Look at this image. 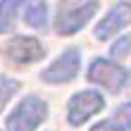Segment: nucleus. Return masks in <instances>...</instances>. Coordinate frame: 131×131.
<instances>
[{"instance_id":"1","label":"nucleus","mask_w":131,"mask_h":131,"mask_svg":"<svg viewBox=\"0 0 131 131\" xmlns=\"http://www.w3.org/2000/svg\"><path fill=\"white\" fill-rule=\"evenodd\" d=\"M98 0H64L55 17V31L69 36L86 26V21L95 14Z\"/></svg>"},{"instance_id":"2","label":"nucleus","mask_w":131,"mask_h":131,"mask_svg":"<svg viewBox=\"0 0 131 131\" xmlns=\"http://www.w3.org/2000/svg\"><path fill=\"white\" fill-rule=\"evenodd\" d=\"M48 117V105L38 95H29L7 117V131H36Z\"/></svg>"},{"instance_id":"3","label":"nucleus","mask_w":131,"mask_h":131,"mask_svg":"<svg viewBox=\"0 0 131 131\" xmlns=\"http://www.w3.org/2000/svg\"><path fill=\"white\" fill-rule=\"evenodd\" d=\"M88 81L98 83L107 91H122L129 83V72L124 67H119L117 62L110 60H95L88 67Z\"/></svg>"},{"instance_id":"4","label":"nucleus","mask_w":131,"mask_h":131,"mask_svg":"<svg viewBox=\"0 0 131 131\" xmlns=\"http://www.w3.org/2000/svg\"><path fill=\"white\" fill-rule=\"evenodd\" d=\"M103 107H105V98L100 95L98 91H81V93H76L72 100H69L67 119H69V124L79 126L88 117H93L95 112H100Z\"/></svg>"},{"instance_id":"5","label":"nucleus","mask_w":131,"mask_h":131,"mask_svg":"<svg viewBox=\"0 0 131 131\" xmlns=\"http://www.w3.org/2000/svg\"><path fill=\"white\" fill-rule=\"evenodd\" d=\"M79 64H81V55L76 48H69L60 55L50 67H45L41 72V79L45 83H67L79 74Z\"/></svg>"},{"instance_id":"6","label":"nucleus","mask_w":131,"mask_h":131,"mask_svg":"<svg viewBox=\"0 0 131 131\" xmlns=\"http://www.w3.org/2000/svg\"><path fill=\"white\" fill-rule=\"evenodd\" d=\"M5 57L14 64H31L38 62L45 55V48L38 38H29V36H17L3 48Z\"/></svg>"},{"instance_id":"7","label":"nucleus","mask_w":131,"mask_h":131,"mask_svg":"<svg viewBox=\"0 0 131 131\" xmlns=\"http://www.w3.org/2000/svg\"><path fill=\"white\" fill-rule=\"evenodd\" d=\"M129 24H131V3H119V5H114L112 10L107 12V17L95 26V38L107 41L110 36H114L117 31H122V29L129 26Z\"/></svg>"},{"instance_id":"8","label":"nucleus","mask_w":131,"mask_h":131,"mask_svg":"<svg viewBox=\"0 0 131 131\" xmlns=\"http://www.w3.org/2000/svg\"><path fill=\"white\" fill-rule=\"evenodd\" d=\"M21 3H24V0H3V3H0V34H7L14 26Z\"/></svg>"},{"instance_id":"9","label":"nucleus","mask_w":131,"mask_h":131,"mask_svg":"<svg viewBox=\"0 0 131 131\" xmlns=\"http://www.w3.org/2000/svg\"><path fill=\"white\" fill-rule=\"evenodd\" d=\"M24 19H26V24L34 26V29H45V24H48V7L43 3H31L26 7Z\"/></svg>"},{"instance_id":"10","label":"nucleus","mask_w":131,"mask_h":131,"mask_svg":"<svg viewBox=\"0 0 131 131\" xmlns=\"http://www.w3.org/2000/svg\"><path fill=\"white\" fill-rule=\"evenodd\" d=\"M19 91V81L10 79V76H3L0 74V112L5 110V105L12 100V95Z\"/></svg>"},{"instance_id":"11","label":"nucleus","mask_w":131,"mask_h":131,"mask_svg":"<svg viewBox=\"0 0 131 131\" xmlns=\"http://www.w3.org/2000/svg\"><path fill=\"white\" fill-rule=\"evenodd\" d=\"M131 52V36H122L117 38V41L112 43V48H110V55L114 60H119V57H126Z\"/></svg>"},{"instance_id":"12","label":"nucleus","mask_w":131,"mask_h":131,"mask_svg":"<svg viewBox=\"0 0 131 131\" xmlns=\"http://www.w3.org/2000/svg\"><path fill=\"white\" fill-rule=\"evenodd\" d=\"M114 122H117L122 129H129V131H131V103H124V105H119V107H117Z\"/></svg>"},{"instance_id":"13","label":"nucleus","mask_w":131,"mask_h":131,"mask_svg":"<svg viewBox=\"0 0 131 131\" xmlns=\"http://www.w3.org/2000/svg\"><path fill=\"white\" fill-rule=\"evenodd\" d=\"M91 131H124L122 126H117L114 122H100V124H95Z\"/></svg>"}]
</instances>
